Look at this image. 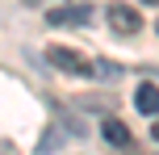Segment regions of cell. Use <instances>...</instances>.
Listing matches in <instances>:
<instances>
[{
    "instance_id": "cell-3",
    "label": "cell",
    "mask_w": 159,
    "mask_h": 155,
    "mask_svg": "<svg viewBox=\"0 0 159 155\" xmlns=\"http://www.w3.org/2000/svg\"><path fill=\"white\" fill-rule=\"evenodd\" d=\"M101 134H105V143H113V147L134 151V139H130V130H126L121 117H105V122H101Z\"/></svg>"
},
{
    "instance_id": "cell-4",
    "label": "cell",
    "mask_w": 159,
    "mask_h": 155,
    "mask_svg": "<svg viewBox=\"0 0 159 155\" xmlns=\"http://www.w3.org/2000/svg\"><path fill=\"white\" fill-rule=\"evenodd\" d=\"M88 17H92V8H88V4H75V8H50L46 21L50 25H88Z\"/></svg>"
},
{
    "instance_id": "cell-1",
    "label": "cell",
    "mask_w": 159,
    "mask_h": 155,
    "mask_svg": "<svg viewBox=\"0 0 159 155\" xmlns=\"http://www.w3.org/2000/svg\"><path fill=\"white\" fill-rule=\"evenodd\" d=\"M46 59H50V67L71 71V75H88V71H92L88 55H84V50H71V46H46Z\"/></svg>"
},
{
    "instance_id": "cell-6",
    "label": "cell",
    "mask_w": 159,
    "mask_h": 155,
    "mask_svg": "<svg viewBox=\"0 0 159 155\" xmlns=\"http://www.w3.org/2000/svg\"><path fill=\"white\" fill-rule=\"evenodd\" d=\"M151 134H155V143H159V122H155V126H151Z\"/></svg>"
},
{
    "instance_id": "cell-2",
    "label": "cell",
    "mask_w": 159,
    "mask_h": 155,
    "mask_svg": "<svg viewBox=\"0 0 159 155\" xmlns=\"http://www.w3.org/2000/svg\"><path fill=\"white\" fill-rule=\"evenodd\" d=\"M105 17H109V25H113L117 34H134L138 25H143L138 8H130V4H109V8H105Z\"/></svg>"
},
{
    "instance_id": "cell-5",
    "label": "cell",
    "mask_w": 159,
    "mask_h": 155,
    "mask_svg": "<svg viewBox=\"0 0 159 155\" xmlns=\"http://www.w3.org/2000/svg\"><path fill=\"white\" fill-rule=\"evenodd\" d=\"M134 105H138V113H159V88L155 84H143L134 92Z\"/></svg>"
}]
</instances>
